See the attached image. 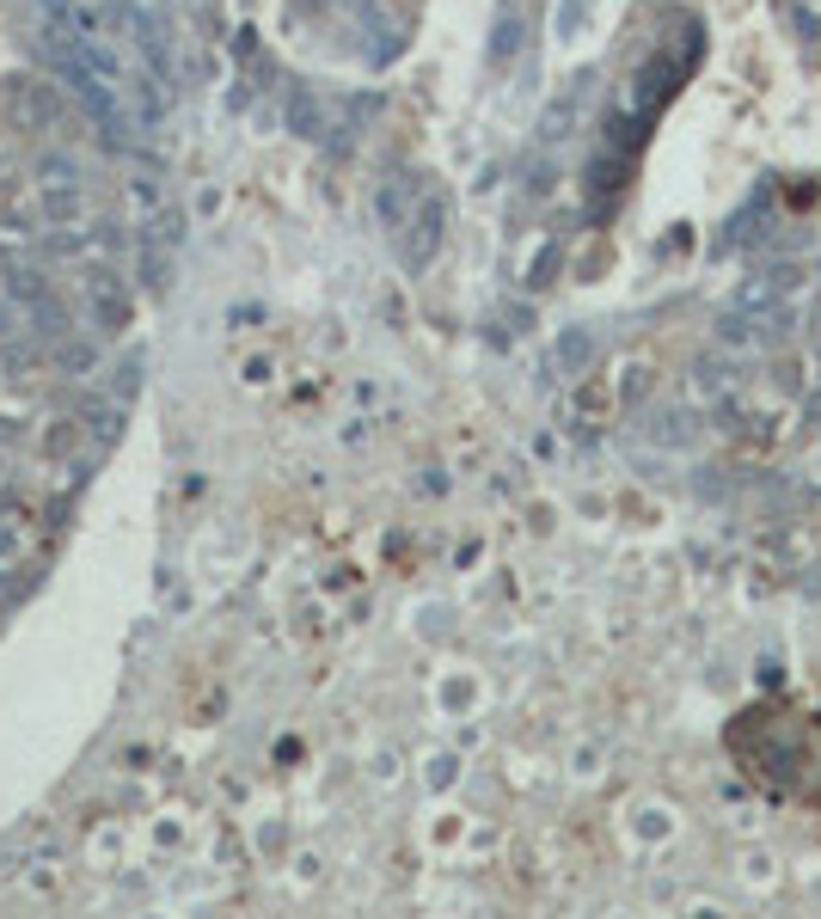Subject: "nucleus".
<instances>
[{
  "label": "nucleus",
  "instance_id": "4",
  "mask_svg": "<svg viewBox=\"0 0 821 919\" xmlns=\"http://www.w3.org/2000/svg\"><path fill=\"white\" fill-rule=\"evenodd\" d=\"M784 12H791L796 31H815L821 25V0H784Z\"/></svg>",
  "mask_w": 821,
  "mask_h": 919
},
{
  "label": "nucleus",
  "instance_id": "5",
  "mask_svg": "<svg viewBox=\"0 0 821 919\" xmlns=\"http://www.w3.org/2000/svg\"><path fill=\"white\" fill-rule=\"evenodd\" d=\"M558 355H564V368H583L588 362V338H583V331H576V338H564Z\"/></svg>",
  "mask_w": 821,
  "mask_h": 919
},
{
  "label": "nucleus",
  "instance_id": "3",
  "mask_svg": "<svg viewBox=\"0 0 821 919\" xmlns=\"http://www.w3.org/2000/svg\"><path fill=\"white\" fill-rule=\"evenodd\" d=\"M436 239H441V203H429V208H423V221H417V245H411L417 264H423V257L436 252Z\"/></svg>",
  "mask_w": 821,
  "mask_h": 919
},
{
  "label": "nucleus",
  "instance_id": "1",
  "mask_svg": "<svg viewBox=\"0 0 821 919\" xmlns=\"http://www.w3.org/2000/svg\"><path fill=\"white\" fill-rule=\"evenodd\" d=\"M796 289V264H766L735 289V313H766V306H784V294Z\"/></svg>",
  "mask_w": 821,
  "mask_h": 919
},
{
  "label": "nucleus",
  "instance_id": "2",
  "mask_svg": "<svg viewBox=\"0 0 821 919\" xmlns=\"http://www.w3.org/2000/svg\"><path fill=\"white\" fill-rule=\"evenodd\" d=\"M674 80H681V61H668V56H656L644 74H637V92H632V105H637V117H649V110L662 105V98L674 92Z\"/></svg>",
  "mask_w": 821,
  "mask_h": 919
}]
</instances>
